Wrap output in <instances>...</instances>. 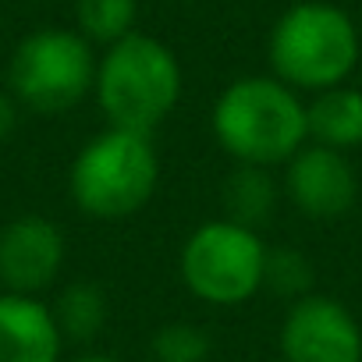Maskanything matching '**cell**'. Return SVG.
Instances as JSON below:
<instances>
[{"instance_id": "obj_1", "label": "cell", "mask_w": 362, "mask_h": 362, "mask_svg": "<svg viewBox=\"0 0 362 362\" xmlns=\"http://www.w3.org/2000/svg\"><path fill=\"white\" fill-rule=\"evenodd\" d=\"M210 128L228 156L256 167L288 163L309 139L305 103L274 75L235 78L217 96Z\"/></svg>"}, {"instance_id": "obj_2", "label": "cell", "mask_w": 362, "mask_h": 362, "mask_svg": "<svg viewBox=\"0 0 362 362\" xmlns=\"http://www.w3.org/2000/svg\"><path fill=\"white\" fill-rule=\"evenodd\" d=\"M93 93L110 128L153 135L181 100V64L156 36L132 33L103 50Z\"/></svg>"}, {"instance_id": "obj_3", "label": "cell", "mask_w": 362, "mask_h": 362, "mask_svg": "<svg viewBox=\"0 0 362 362\" xmlns=\"http://www.w3.org/2000/svg\"><path fill=\"white\" fill-rule=\"evenodd\" d=\"M267 57L274 78H281L295 93H323L344 86L362 57V43L344 8L327 0H298L274 22Z\"/></svg>"}, {"instance_id": "obj_4", "label": "cell", "mask_w": 362, "mask_h": 362, "mask_svg": "<svg viewBox=\"0 0 362 362\" xmlns=\"http://www.w3.org/2000/svg\"><path fill=\"white\" fill-rule=\"evenodd\" d=\"M160 185V156L153 135L107 128L89 139L68 170L71 203L96 221L135 217Z\"/></svg>"}, {"instance_id": "obj_5", "label": "cell", "mask_w": 362, "mask_h": 362, "mask_svg": "<svg viewBox=\"0 0 362 362\" xmlns=\"http://www.w3.org/2000/svg\"><path fill=\"white\" fill-rule=\"evenodd\" d=\"M96 54L78 29L29 33L8 64V89L33 114H68L96 86Z\"/></svg>"}, {"instance_id": "obj_6", "label": "cell", "mask_w": 362, "mask_h": 362, "mask_svg": "<svg viewBox=\"0 0 362 362\" xmlns=\"http://www.w3.org/2000/svg\"><path fill=\"white\" fill-rule=\"evenodd\" d=\"M263 259L267 245L259 231L231 221H206L181 245L177 274L199 302L242 305L263 291Z\"/></svg>"}, {"instance_id": "obj_7", "label": "cell", "mask_w": 362, "mask_h": 362, "mask_svg": "<svg viewBox=\"0 0 362 362\" xmlns=\"http://www.w3.org/2000/svg\"><path fill=\"white\" fill-rule=\"evenodd\" d=\"M281 355L284 362H362V327L337 298L305 295L284 313Z\"/></svg>"}, {"instance_id": "obj_8", "label": "cell", "mask_w": 362, "mask_h": 362, "mask_svg": "<svg viewBox=\"0 0 362 362\" xmlns=\"http://www.w3.org/2000/svg\"><path fill=\"white\" fill-rule=\"evenodd\" d=\"M64 235L40 214H22L0 228V288L40 298L64 267Z\"/></svg>"}, {"instance_id": "obj_9", "label": "cell", "mask_w": 362, "mask_h": 362, "mask_svg": "<svg viewBox=\"0 0 362 362\" xmlns=\"http://www.w3.org/2000/svg\"><path fill=\"white\" fill-rule=\"evenodd\" d=\"M284 196L295 203L298 214L313 221L344 217L355 206L358 177L344 153L327 146H302L284 170Z\"/></svg>"}, {"instance_id": "obj_10", "label": "cell", "mask_w": 362, "mask_h": 362, "mask_svg": "<svg viewBox=\"0 0 362 362\" xmlns=\"http://www.w3.org/2000/svg\"><path fill=\"white\" fill-rule=\"evenodd\" d=\"M64 337L47 302L0 291V362H61Z\"/></svg>"}, {"instance_id": "obj_11", "label": "cell", "mask_w": 362, "mask_h": 362, "mask_svg": "<svg viewBox=\"0 0 362 362\" xmlns=\"http://www.w3.org/2000/svg\"><path fill=\"white\" fill-rule=\"evenodd\" d=\"M305 128L316 146L337 153L362 146V89L334 86L316 93V100L305 107Z\"/></svg>"}, {"instance_id": "obj_12", "label": "cell", "mask_w": 362, "mask_h": 362, "mask_svg": "<svg viewBox=\"0 0 362 362\" xmlns=\"http://www.w3.org/2000/svg\"><path fill=\"white\" fill-rule=\"evenodd\" d=\"M224 221L242 224V228H267L277 203H281V189L270 174V167H256V163H238L228 177H224Z\"/></svg>"}, {"instance_id": "obj_13", "label": "cell", "mask_w": 362, "mask_h": 362, "mask_svg": "<svg viewBox=\"0 0 362 362\" xmlns=\"http://www.w3.org/2000/svg\"><path fill=\"white\" fill-rule=\"evenodd\" d=\"M50 313H54V323H57L64 344H89L107 327L110 302H107V291L96 281H71L57 295Z\"/></svg>"}, {"instance_id": "obj_14", "label": "cell", "mask_w": 362, "mask_h": 362, "mask_svg": "<svg viewBox=\"0 0 362 362\" xmlns=\"http://www.w3.org/2000/svg\"><path fill=\"white\" fill-rule=\"evenodd\" d=\"M139 0H75V22L89 43L114 47L135 33Z\"/></svg>"}, {"instance_id": "obj_15", "label": "cell", "mask_w": 362, "mask_h": 362, "mask_svg": "<svg viewBox=\"0 0 362 362\" xmlns=\"http://www.w3.org/2000/svg\"><path fill=\"white\" fill-rule=\"evenodd\" d=\"M313 263L291 249V245H277V249H267V259H263V291L277 295V298H305L313 295Z\"/></svg>"}, {"instance_id": "obj_16", "label": "cell", "mask_w": 362, "mask_h": 362, "mask_svg": "<svg viewBox=\"0 0 362 362\" xmlns=\"http://www.w3.org/2000/svg\"><path fill=\"white\" fill-rule=\"evenodd\" d=\"M214 351L210 334L196 323H163L160 330H153L149 337V355L153 362H206Z\"/></svg>"}, {"instance_id": "obj_17", "label": "cell", "mask_w": 362, "mask_h": 362, "mask_svg": "<svg viewBox=\"0 0 362 362\" xmlns=\"http://www.w3.org/2000/svg\"><path fill=\"white\" fill-rule=\"evenodd\" d=\"M18 128V100L11 93H0V142H8Z\"/></svg>"}, {"instance_id": "obj_18", "label": "cell", "mask_w": 362, "mask_h": 362, "mask_svg": "<svg viewBox=\"0 0 362 362\" xmlns=\"http://www.w3.org/2000/svg\"><path fill=\"white\" fill-rule=\"evenodd\" d=\"M75 362H121V358H114V355H100V351H89V355H78Z\"/></svg>"}]
</instances>
